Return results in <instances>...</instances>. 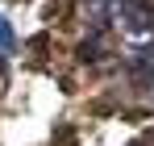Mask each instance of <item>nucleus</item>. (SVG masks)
Instances as JSON below:
<instances>
[{
  "mask_svg": "<svg viewBox=\"0 0 154 146\" xmlns=\"http://www.w3.org/2000/svg\"><path fill=\"white\" fill-rule=\"evenodd\" d=\"M129 79H133L137 88H150L154 84V59H146V54L129 59Z\"/></svg>",
  "mask_w": 154,
  "mask_h": 146,
  "instance_id": "f257e3e1",
  "label": "nucleus"
},
{
  "mask_svg": "<svg viewBox=\"0 0 154 146\" xmlns=\"http://www.w3.org/2000/svg\"><path fill=\"white\" fill-rule=\"evenodd\" d=\"M79 59H83V63H100V59H108V46H104L100 33H92V38L79 46Z\"/></svg>",
  "mask_w": 154,
  "mask_h": 146,
  "instance_id": "f03ea898",
  "label": "nucleus"
},
{
  "mask_svg": "<svg viewBox=\"0 0 154 146\" xmlns=\"http://www.w3.org/2000/svg\"><path fill=\"white\" fill-rule=\"evenodd\" d=\"M17 50V38H13V25L0 17V54H13Z\"/></svg>",
  "mask_w": 154,
  "mask_h": 146,
  "instance_id": "7ed1b4c3",
  "label": "nucleus"
}]
</instances>
